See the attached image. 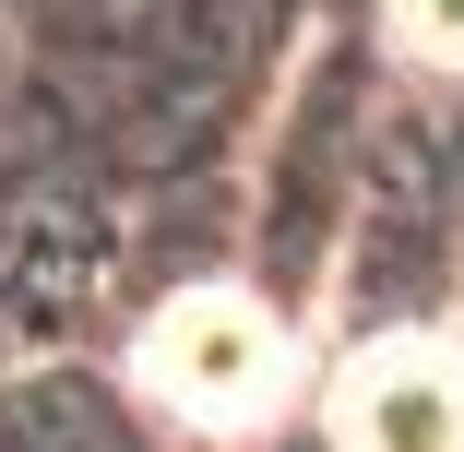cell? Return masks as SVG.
I'll use <instances>...</instances> for the list:
<instances>
[{
  "mask_svg": "<svg viewBox=\"0 0 464 452\" xmlns=\"http://www.w3.org/2000/svg\"><path fill=\"white\" fill-rule=\"evenodd\" d=\"M131 381H143V405L167 428L250 440V428L286 417V393H298V333H286V310L250 298V286H179L131 333Z\"/></svg>",
  "mask_w": 464,
  "mask_h": 452,
  "instance_id": "6da1fadb",
  "label": "cell"
},
{
  "mask_svg": "<svg viewBox=\"0 0 464 452\" xmlns=\"http://www.w3.org/2000/svg\"><path fill=\"white\" fill-rule=\"evenodd\" d=\"M452 333H464V322H452Z\"/></svg>",
  "mask_w": 464,
  "mask_h": 452,
  "instance_id": "277c9868",
  "label": "cell"
},
{
  "mask_svg": "<svg viewBox=\"0 0 464 452\" xmlns=\"http://www.w3.org/2000/svg\"><path fill=\"white\" fill-rule=\"evenodd\" d=\"M322 428L334 452H464V333L440 322L369 333L322 393Z\"/></svg>",
  "mask_w": 464,
  "mask_h": 452,
  "instance_id": "7a4b0ae2",
  "label": "cell"
},
{
  "mask_svg": "<svg viewBox=\"0 0 464 452\" xmlns=\"http://www.w3.org/2000/svg\"><path fill=\"white\" fill-rule=\"evenodd\" d=\"M382 24H393V48H405V60L464 72V0H382Z\"/></svg>",
  "mask_w": 464,
  "mask_h": 452,
  "instance_id": "3957f363",
  "label": "cell"
}]
</instances>
